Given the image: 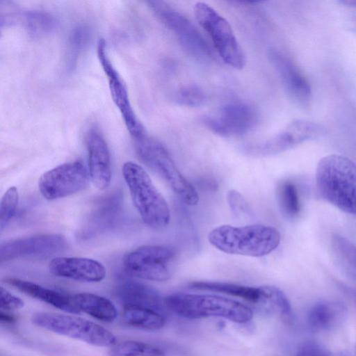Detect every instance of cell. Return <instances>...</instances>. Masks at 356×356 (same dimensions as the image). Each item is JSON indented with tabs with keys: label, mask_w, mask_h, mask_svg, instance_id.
<instances>
[{
	"label": "cell",
	"mask_w": 356,
	"mask_h": 356,
	"mask_svg": "<svg viewBox=\"0 0 356 356\" xmlns=\"http://www.w3.org/2000/svg\"><path fill=\"white\" fill-rule=\"evenodd\" d=\"M321 196L340 210L356 214V164L348 158L330 154L322 158L316 172Z\"/></svg>",
	"instance_id": "cell-1"
},
{
	"label": "cell",
	"mask_w": 356,
	"mask_h": 356,
	"mask_svg": "<svg viewBox=\"0 0 356 356\" xmlns=\"http://www.w3.org/2000/svg\"><path fill=\"white\" fill-rule=\"evenodd\" d=\"M208 238L213 246L225 253L259 257L275 250L281 236L277 229L270 226L225 225L211 230Z\"/></svg>",
	"instance_id": "cell-2"
},
{
	"label": "cell",
	"mask_w": 356,
	"mask_h": 356,
	"mask_svg": "<svg viewBox=\"0 0 356 356\" xmlns=\"http://www.w3.org/2000/svg\"><path fill=\"white\" fill-rule=\"evenodd\" d=\"M166 309L190 319L218 317L236 323L249 322L252 309L235 300L213 294L176 293L164 298Z\"/></svg>",
	"instance_id": "cell-3"
},
{
	"label": "cell",
	"mask_w": 356,
	"mask_h": 356,
	"mask_svg": "<svg viewBox=\"0 0 356 356\" xmlns=\"http://www.w3.org/2000/svg\"><path fill=\"white\" fill-rule=\"evenodd\" d=\"M133 204L143 221L152 228L165 227L170 218L168 205L143 167L127 161L122 169Z\"/></svg>",
	"instance_id": "cell-4"
},
{
	"label": "cell",
	"mask_w": 356,
	"mask_h": 356,
	"mask_svg": "<svg viewBox=\"0 0 356 356\" xmlns=\"http://www.w3.org/2000/svg\"><path fill=\"white\" fill-rule=\"evenodd\" d=\"M136 152L150 169L157 174L186 204L196 205L199 195L194 186L182 175L166 148L146 132L134 138Z\"/></svg>",
	"instance_id": "cell-5"
},
{
	"label": "cell",
	"mask_w": 356,
	"mask_h": 356,
	"mask_svg": "<svg viewBox=\"0 0 356 356\" xmlns=\"http://www.w3.org/2000/svg\"><path fill=\"white\" fill-rule=\"evenodd\" d=\"M194 15L222 61L234 69H242L245 65V56L228 21L204 2L195 3Z\"/></svg>",
	"instance_id": "cell-6"
},
{
	"label": "cell",
	"mask_w": 356,
	"mask_h": 356,
	"mask_svg": "<svg viewBox=\"0 0 356 356\" xmlns=\"http://www.w3.org/2000/svg\"><path fill=\"white\" fill-rule=\"evenodd\" d=\"M35 325L87 343L111 347L116 344L115 336L102 325L71 315L52 312H38L33 315Z\"/></svg>",
	"instance_id": "cell-7"
},
{
	"label": "cell",
	"mask_w": 356,
	"mask_h": 356,
	"mask_svg": "<svg viewBox=\"0 0 356 356\" xmlns=\"http://www.w3.org/2000/svg\"><path fill=\"white\" fill-rule=\"evenodd\" d=\"M155 15L177 38L186 51L197 59H209L212 51L196 26L181 12L163 1H149Z\"/></svg>",
	"instance_id": "cell-8"
},
{
	"label": "cell",
	"mask_w": 356,
	"mask_h": 356,
	"mask_svg": "<svg viewBox=\"0 0 356 356\" xmlns=\"http://www.w3.org/2000/svg\"><path fill=\"white\" fill-rule=\"evenodd\" d=\"M174 248L163 245H143L131 251L124 259L125 271L143 280L163 282L170 277L168 264L175 257Z\"/></svg>",
	"instance_id": "cell-9"
},
{
	"label": "cell",
	"mask_w": 356,
	"mask_h": 356,
	"mask_svg": "<svg viewBox=\"0 0 356 356\" xmlns=\"http://www.w3.org/2000/svg\"><path fill=\"white\" fill-rule=\"evenodd\" d=\"M88 170L79 161L59 165L42 175L38 188L47 200H54L75 194L88 184Z\"/></svg>",
	"instance_id": "cell-10"
},
{
	"label": "cell",
	"mask_w": 356,
	"mask_h": 356,
	"mask_svg": "<svg viewBox=\"0 0 356 356\" xmlns=\"http://www.w3.org/2000/svg\"><path fill=\"white\" fill-rule=\"evenodd\" d=\"M202 122L207 129L220 136H240L252 130L258 122V115L248 104L233 101L222 106L216 113L204 116Z\"/></svg>",
	"instance_id": "cell-11"
},
{
	"label": "cell",
	"mask_w": 356,
	"mask_h": 356,
	"mask_svg": "<svg viewBox=\"0 0 356 356\" xmlns=\"http://www.w3.org/2000/svg\"><path fill=\"white\" fill-rule=\"evenodd\" d=\"M322 131V127L318 124L304 120H296L268 139L247 145L243 149L245 153L252 156L274 155L316 138Z\"/></svg>",
	"instance_id": "cell-12"
},
{
	"label": "cell",
	"mask_w": 356,
	"mask_h": 356,
	"mask_svg": "<svg viewBox=\"0 0 356 356\" xmlns=\"http://www.w3.org/2000/svg\"><path fill=\"white\" fill-rule=\"evenodd\" d=\"M97 56L107 76L113 101L120 112L128 131L133 138L140 136L145 131L131 106L124 83L107 55L106 43L103 39L98 42Z\"/></svg>",
	"instance_id": "cell-13"
},
{
	"label": "cell",
	"mask_w": 356,
	"mask_h": 356,
	"mask_svg": "<svg viewBox=\"0 0 356 356\" xmlns=\"http://www.w3.org/2000/svg\"><path fill=\"white\" fill-rule=\"evenodd\" d=\"M66 247L65 238L59 234H40L7 241L1 245V263L27 257H45Z\"/></svg>",
	"instance_id": "cell-14"
},
{
	"label": "cell",
	"mask_w": 356,
	"mask_h": 356,
	"mask_svg": "<svg viewBox=\"0 0 356 356\" xmlns=\"http://www.w3.org/2000/svg\"><path fill=\"white\" fill-rule=\"evenodd\" d=\"M268 57L290 98L298 106L308 107L312 97L311 87L299 68L277 50H270Z\"/></svg>",
	"instance_id": "cell-15"
},
{
	"label": "cell",
	"mask_w": 356,
	"mask_h": 356,
	"mask_svg": "<svg viewBox=\"0 0 356 356\" xmlns=\"http://www.w3.org/2000/svg\"><path fill=\"white\" fill-rule=\"evenodd\" d=\"M49 272L55 276L82 282H99L106 275L99 261L77 257H56L49 263Z\"/></svg>",
	"instance_id": "cell-16"
},
{
	"label": "cell",
	"mask_w": 356,
	"mask_h": 356,
	"mask_svg": "<svg viewBox=\"0 0 356 356\" xmlns=\"http://www.w3.org/2000/svg\"><path fill=\"white\" fill-rule=\"evenodd\" d=\"M86 143L90 179L96 188L105 189L111 180V154L108 145L102 134L95 129L88 131Z\"/></svg>",
	"instance_id": "cell-17"
},
{
	"label": "cell",
	"mask_w": 356,
	"mask_h": 356,
	"mask_svg": "<svg viewBox=\"0 0 356 356\" xmlns=\"http://www.w3.org/2000/svg\"><path fill=\"white\" fill-rule=\"evenodd\" d=\"M5 282L26 296L46 302L58 309L74 314L80 313L72 302L70 295L17 277H6Z\"/></svg>",
	"instance_id": "cell-18"
},
{
	"label": "cell",
	"mask_w": 356,
	"mask_h": 356,
	"mask_svg": "<svg viewBox=\"0 0 356 356\" xmlns=\"http://www.w3.org/2000/svg\"><path fill=\"white\" fill-rule=\"evenodd\" d=\"M116 293L124 305L144 307L161 313L164 308H166L164 298L156 290L138 282H124L119 286Z\"/></svg>",
	"instance_id": "cell-19"
},
{
	"label": "cell",
	"mask_w": 356,
	"mask_h": 356,
	"mask_svg": "<svg viewBox=\"0 0 356 356\" xmlns=\"http://www.w3.org/2000/svg\"><path fill=\"white\" fill-rule=\"evenodd\" d=\"M346 314V309L343 304L334 301H321L310 308L307 323L313 331H329L338 327L343 321Z\"/></svg>",
	"instance_id": "cell-20"
},
{
	"label": "cell",
	"mask_w": 356,
	"mask_h": 356,
	"mask_svg": "<svg viewBox=\"0 0 356 356\" xmlns=\"http://www.w3.org/2000/svg\"><path fill=\"white\" fill-rule=\"evenodd\" d=\"M70 298L79 312L82 311L97 320L111 323L117 318L115 305L106 298L90 293H76Z\"/></svg>",
	"instance_id": "cell-21"
},
{
	"label": "cell",
	"mask_w": 356,
	"mask_h": 356,
	"mask_svg": "<svg viewBox=\"0 0 356 356\" xmlns=\"http://www.w3.org/2000/svg\"><path fill=\"white\" fill-rule=\"evenodd\" d=\"M191 289L209 291L238 297L254 303H262L264 293L262 286L253 287L237 284L197 281L189 284Z\"/></svg>",
	"instance_id": "cell-22"
},
{
	"label": "cell",
	"mask_w": 356,
	"mask_h": 356,
	"mask_svg": "<svg viewBox=\"0 0 356 356\" xmlns=\"http://www.w3.org/2000/svg\"><path fill=\"white\" fill-rule=\"evenodd\" d=\"M331 248L337 267L356 284V246L346 238L334 234L331 239Z\"/></svg>",
	"instance_id": "cell-23"
},
{
	"label": "cell",
	"mask_w": 356,
	"mask_h": 356,
	"mask_svg": "<svg viewBox=\"0 0 356 356\" xmlns=\"http://www.w3.org/2000/svg\"><path fill=\"white\" fill-rule=\"evenodd\" d=\"M122 318L129 325L147 330L161 329L165 323V316L162 313L132 305H124Z\"/></svg>",
	"instance_id": "cell-24"
},
{
	"label": "cell",
	"mask_w": 356,
	"mask_h": 356,
	"mask_svg": "<svg viewBox=\"0 0 356 356\" xmlns=\"http://www.w3.org/2000/svg\"><path fill=\"white\" fill-rule=\"evenodd\" d=\"M108 354L109 356H165L160 348L136 341H125L115 344Z\"/></svg>",
	"instance_id": "cell-25"
},
{
	"label": "cell",
	"mask_w": 356,
	"mask_h": 356,
	"mask_svg": "<svg viewBox=\"0 0 356 356\" xmlns=\"http://www.w3.org/2000/svg\"><path fill=\"white\" fill-rule=\"evenodd\" d=\"M25 27L33 35H41L51 32L55 27V19L49 13L40 10L24 13Z\"/></svg>",
	"instance_id": "cell-26"
},
{
	"label": "cell",
	"mask_w": 356,
	"mask_h": 356,
	"mask_svg": "<svg viewBox=\"0 0 356 356\" xmlns=\"http://www.w3.org/2000/svg\"><path fill=\"white\" fill-rule=\"evenodd\" d=\"M277 195L282 211L290 218L298 215L300 203L296 186L289 181L282 182L278 186Z\"/></svg>",
	"instance_id": "cell-27"
},
{
	"label": "cell",
	"mask_w": 356,
	"mask_h": 356,
	"mask_svg": "<svg viewBox=\"0 0 356 356\" xmlns=\"http://www.w3.org/2000/svg\"><path fill=\"white\" fill-rule=\"evenodd\" d=\"M262 289L264 296L263 304H267L282 318L290 321L292 318V309L284 292L279 288L270 285L262 286Z\"/></svg>",
	"instance_id": "cell-28"
},
{
	"label": "cell",
	"mask_w": 356,
	"mask_h": 356,
	"mask_svg": "<svg viewBox=\"0 0 356 356\" xmlns=\"http://www.w3.org/2000/svg\"><path fill=\"white\" fill-rule=\"evenodd\" d=\"M207 97L201 87L196 84L181 86L175 93V100L181 105L197 107L207 102Z\"/></svg>",
	"instance_id": "cell-29"
},
{
	"label": "cell",
	"mask_w": 356,
	"mask_h": 356,
	"mask_svg": "<svg viewBox=\"0 0 356 356\" xmlns=\"http://www.w3.org/2000/svg\"><path fill=\"white\" fill-rule=\"evenodd\" d=\"M19 202V193L15 186L10 187L3 194L0 203V230L2 232L15 214Z\"/></svg>",
	"instance_id": "cell-30"
},
{
	"label": "cell",
	"mask_w": 356,
	"mask_h": 356,
	"mask_svg": "<svg viewBox=\"0 0 356 356\" xmlns=\"http://www.w3.org/2000/svg\"><path fill=\"white\" fill-rule=\"evenodd\" d=\"M89 31L84 26L74 29L70 38V44L72 53L77 54L85 47L89 39Z\"/></svg>",
	"instance_id": "cell-31"
},
{
	"label": "cell",
	"mask_w": 356,
	"mask_h": 356,
	"mask_svg": "<svg viewBox=\"0 0 356 356\" xmlns=\"http://www.w3.org/2000/svg\"><path fill=\"white\" fill-rule=\"evenodd\" d=\"M0 293V305L2 310H17L24 306V302L21 298L11 293L6 288L1 286Z\"/></svg>",
	"instance_id": "cell-32"
},
{
	"label": "cell",
	"mask_w": 356,
	"mask_h": 356,
	"mask_svg": "<svg viewBox=\"0 0 356 356\" xmlns=\"http://www.w3.org/2000/svg\"><path fill=\"white\" fill-rule=\"evenodd\" d=\"M297 356H334V353L323 345L309 341L305 343L299 348Z\"/></svg>",
	"instance_id": "cell-33"
},
{
	"label": "cell",
	"mask_w": 356,
	"mask_h": 356,
	"mask_svg": "<svg viewBox=\"0 0 356 356\" xmlns=\"http://www.w3.org/2000/svg\"><path fill=\"white\" fill-rule=\"evenodd\" d=\"M227 200L230 208L234 213L237 215L249 213L248 205L238 191L234 190L229 191L227 193Z\"/></svg>",
	"instance_id": "cell-34"
},
{
	"label": "cell",
	"mask_w": 356,
	"mask_h": 356,
	"mask_svg": "<svg viewBox=\"0 0 356 356\" xmlns=\"http://www.w3.org/2000/svg\"><path fill=\"white\" fill-rule=\"evenodd\" d=\"M17 321L15 316L10 314L5 310H1L0 312V321L2 323L12 324L15 323Z\"/></svg>",
	"instance_id": "cell-35"
},
{
	"label": "cell",
	"mask_w": 356,
	"mask_h": 356,
	"mask_svg": "<svg viewBox=\"0 0 356 356\" xmlns=\"http://www.w3.org/2000/svg\"><path fill=\"white\" fill-rule=\"evenodd\" d=\"M345 289L356 304V288L345 287Z\"/></svg>",
	"instance_id": "cell-36"
},
{
	"label": "cell",
	"mask_w": 356,
	"mask_h": 356,
	"mask_svg": "<svg viewBox=\"0 0 356 356\" xmlns=\"http://www.w3.org/2000/svg\"><path fill=\"white\" fill-rule=\"evenodd\" d=\"M343 3L349 6H356V0H346L343 1Z\"/></svg>",
	"instance_id": "cell-37"
},
{
	"label": "cell",
	"mask_w": 356,
	"mask_h": 356,
	"mask_svg": "<svg viewBox=\"0 0 356 356\" xmlns=\"http://www.w3.org/2000/svg\"><path fill=\"white\" fill-rule=\"evenodd\" d=\"M334 356H351L348 352H340L334 354Z\"/></svg>",
	"instance_id": "cell-38"
}]
</instances>
